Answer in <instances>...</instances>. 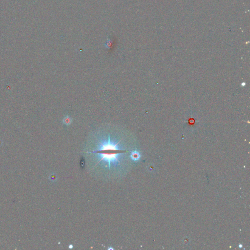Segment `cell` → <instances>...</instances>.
Here are the masks:
<instances>
[{
  "instance_id": "obj_1",
  "label": "cell",
  "mask_w": 250,
  "mask_h": 250,
  "mask_svg": "<svg viewBox=\"0 0 250 250\" xmlns=\"http://www.w3.org/2000/svg\"><path fill=\"white\" fill-rule=\"evenodd\" d=\"M121 142V140L117 141L114 139H112L110 134L108 133L103 138L100 139L95 150L88 152V153L100 155L101 159L98 163L104 160L108 163V167L110 168L111 164L120 163L118 160L119 156L128 152L125 149L120 148L119 145Z\"/></svg>"
},
{
  "instance_id": "obj_2",
  "label": "cell",
  "mask_w": 250,
  "mask_h": 250,
  "mask_svg": "<svg viewBox=\"0 0 250 250\" xmlns=\"http://www.w3.org/2000/svg\"><path fill=\"white\" fill-rule=\"evenodd\" d=\"M72 122V119L71 118L70 116H65L63 120V122L64 124L66 125L67 126H68L70 124H71Z\"/></svg>"
},
{
  "instance_id": "obj_3",
  "label": "cell",
  "mask_w": 250,
  "mask_h": 250,
  "mask_svg": "<svg viewBox=\"0 0 250 250\" xmlns=\"http://www.w3.org/2000/svg\"><path fill=\"white\" fill-rule=\"evenodd\" d=\"M130 156H131V158H132V159L135 160H136L139 158V153L137 152H132V153H131Z\"/></svg>"
},
{
  "instance_id": "obj_4",
  "label": "cell",
  "mask_w": 250,
  "mask_h": 250,
  "mask_svg": "<svg viewBox=\"0 0 250 250\" xmlns=\"http://www.w3.org/2000/svg\"><path fill=\"white\" fill-rule=\"evenodd\" d=\"M245 85H246V83H242V86H245Z\"/></svg>"
},
{
  "instance_id": "obj_5",
  "label": "cell",
  "mask_w": 250,
  "mask_h": 250,
  "mask_svg": "<svg viewBox=\"0 0 250 250\" xmlns=\"http://www.w3.org/2000/svg\"><path fill=\"white\" fill-rule=\"evenodd\" d=\"M69 248H73V246H72V245H70V246H69Z\"/></svg>"
}]
</instances>
